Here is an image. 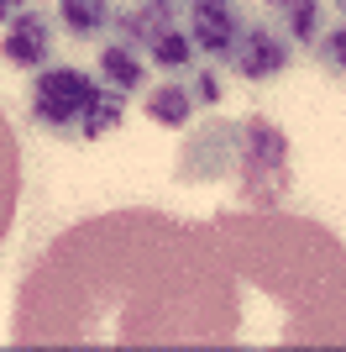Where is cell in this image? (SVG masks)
Wrapping results in <instances>:
<instances>
[{"label":"cell","instance_id":"cell-3","mask_svg":"<svg viewBox=\"0 0 346 352\" xmlns=\"http://www.w3.org/2000/svg\"><path fill=\"white\" fill-rule=\"evenodd\" d=\"M236 206L284 210L294 195V147L273 116H236Z\"/></svg>","mask_w":346,"mask_h":352},{"label":"cell","instance_id":"cell-14","mask_svg":"<svg viewBox=\"0 0 346 352\" xmlns=\"http://www.w3.org/2000/svg\"><path fill=\"white\" fill-rule=\"evenodd\" d=\"M315 63L331 74V79H346V21L320 27V37H315Z\"/></svg>","mask_w":346,"mask_h":352},{"label":"cell","instance_id":"cell-5","mask_svg":"<svg viewBox=\"0 0 346 352\" xmlns=\"http://www.w3.org/2000/svg\"><path fill=\"white\" fill-rule=\"evenodd\" d=\"M236 174V121H189L184 126V147H178V163H173V179L178 184H216V179Z\"/></svg>","mask_w":346,"mask_h":352},{"label":"cell","instance_id":"cell-12","mask_svg":"<svg viewBox=\"0 0 346 352\" xmlns=\"http://www.w3.org/2000/svg\"><path fill=\"white\" fill-rule=\"evenodd\" d=\"M58 27L79 43H95L115 27V6L111 0H58Z\"/></svg>","mask_w":346,"mask_h":352},{"label":"cell","instance_id":"cell-15","mask_svg":"<svg viewBox=\"0 0 346 352\" xmlns=\"http://www.w3.org/2000/svg\"><path fill=\"white\" fill-rule=\"evenodd\" d=\"M220 63H205V69H189L184 79H189V89H194V100H200V111H216L220 105V95H226V85H220Z\"/></svg>","mask_w":346,"mask_h":352},{"label":"cell","instance_id":"cell-18","mask_svg":"<svg viewBox=\"0 0 346 352\" xmlns=\"http://www.w3.org/2000/svg\"><path fill=\"white\" fill-rule=\"evenodd\" d=\"M336 11H341V21H346V0H336Z\"/></svg>","mask_w":346,"mask_h":352},{"label":"cell","instance_id":"cell-4","mask_svg":"<svg viewBox=\"0 0 346 352\" xmlns=\"http://www.w3.org/2000/svg\"><path fill=\"white\" fill-rule=\"evenodd\" d=\"M115 37L131 43L158 74H168V79L173 74H189L194 58H200V47L189 37L184 16H168V11H158V6H147V0L131 6V11H115Z\"/></svg>","mask_w":346,"mask_h":352},{"label":"cell","instance_id":"cell-1","mask_svg":"<svg viewBox=\"0 0 346 352\" xmlns=\"http://www.w3.org/2000/svg\"><path fill=\"white\" fill-rule=\"evenodd\" d=\"M11 347H346V242L288 210H105L27 268Z\"/></svg>","mask_w":346,"mask_h":352},{"label":"cell","instance_id":"cell-16","mask_svg":"<svg viewBox=\"0 0 346 352\" xmlns=\"http://www.w3.org/2000/svg\"><path fill=\"white\" fill-rule=\"evenodd\" d=\"M32 0H0V27H5V21H11V16H21L27 11Z\"/></svg>","mask_w":346,"mask_h":352},{"label":"cell","instance_id":"cell-7","mask_svg":"<svg viewBox=\"0 0 346 352\" xmlns=\"http://www.w3.org/2000/svg\"><path fill=\"white\" fill-rule=\"evenodd\" d=\"M53 47H58V16L37 11V6L11 16L5 32H0V58L11 63V69H21V74L47 69V63H53Z\"/></svg>","mask_w":346,"mask_h":352},{"label":"cell","instance_id":"cell-17","mask_svg":"<svg viewBox=\"0 0 346 352\" xmlns=\"http://www.w3.org/2000/svg\"><path fill=\"white\" fill-rule=\"evenodd\" d=\"M147 6H158V11H168V16H184L194 0H147Z\"/></svg>","mask_w":346,"mask_h":352},{"label":"cell","instance_id":"cell-9","mask_svg":"<svg viewBox=\"0 0 346 352\" xmlns=\"http://www.w3.org/2000/svg\"><path fill=\"white\" fill-rule=\"evenodd\" d=\"M142 111H147L152 126H163V132H184L189 121H194V111H200V100H194V89H189L184 74H173L163 85L142 89Z\"/></svg>","mask_w":346,"mask_h":352},{"label":"cell","instance_id":"cell-8","mask_svg":"<svg viewBox=\"0 0 346 352\" xmlns=\"http://www.w3.org/2000/svg\"><path fill=\"white\" fill-rule=\"evenodd\" d=\"M184 27L194 37V47H200V58L226 63L236 53V37H242L246 16L236 11V0H194L184 11Z\"/></svg>","mask_w":346,"mask_h":352},{"label":"cell","instance_id":"cell-11","mask_svg":"<svg viewBox=\"0 0 346 352\" xmlns=\"http://www.w3.org/2000/svg\"><path fill=\"white\" fill-rule=\"evenodd\" d=\"M16 200H21V147H16V132L5 121V111H0V248L11 236Z\"/></svg>","mask_w":346,"mask_h":352},{"label":"cell","instance_id":"cell-2","mask_svg":"<svg viewBox=\"0 0 346 352\" xmlns=\"http://www.w3.org/2000/svg\"><path fill=\"white\" fill-rule=\"evenodd\" d=\"M27 116L43 137L58 142H100L126 121V95L111 89L100 74L89 79L73 63H47L27 89Z\"/></svg>","mask_w":346,"mask_h":352},{"label":"cell","instance_id":"cell-13","mask_svg":"<svg viewBox=\"0 0 346 352\" xmlns=\"http://www.w3.org/2000/svg\"><path fill=\"white\" fill-rule=\"evenodd\" d=\"M268 21L294 47H315L320 37V0H268Z\"/></svg>","mask_w":346,"mask_h":352},{"label":"cell","instance_id":"cell-6","mask_svg":"<svg viewBox=\"0 0 346 352\" xmlns=\"http://www.w3.org/2000/svg\"><path fill=\"white\" fill-rule=\"evenodd\" d=\"M288 63H294V43L262 16V21H246L242 27L236 53L226 58V69L236 79H246V85H273L278 74H288Z\"/></svg>","mask_w":346,"mask_h":352},{"label":"cell","instance_id":"cell-10","mask_svg":"<svg viewBox=\"0 0 346 352\" xmlns=\"http://www.w3.org/2000/svg\"><path fill=\"white\" fill-rule=\"evenodd\" d=\"M95 74H100L111 89H121V95L131 100V95H142V89H147V79H152V63H147L131 43H121V37H115V43H105V47H100V58H95Z\"/></svg>","mask_w":346,"mask_h":352}]
</instances>
